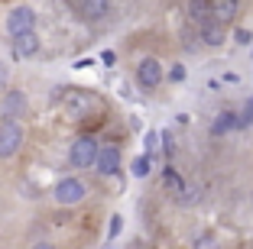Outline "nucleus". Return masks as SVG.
Returning <instances> with one entry per match:
<instances>
[{
	"instance_id": "1",
	"label": "nucleus",
	"mask_w": 253,
	"mask_h": 249,
	"mask_svg": "<svg viewBox=\"0 0 253 249\" xmlns=\"http://www.w3.org/2000/svg\"><path fill=\"white\" fill-rule=\"evenodd\" d=\"M97 149H101V142H97L91 133L75 136L72 146H68V165H72V169H94Z\"/></svg>"
},
{
	"instance_id": "2",
	"label": "nucleus",
	"mask_w": 253,
	"mask_h": 249,
	"mask_svg": "<svg viewBox=\"0 0 253 249\" xmlns=\"http://www.w3.org/2000/svg\"><path fill=\"white\" fill-rule=\"evenodd\" d=\"M52 198H55V204H62V207H78L88 198V184H84L82 178H75V175H65V178L55 181Z\"/></svg>"
},
{
	"instance_id": "3",
	"label": "nucleus",
	"mask_w": 253,
	"mask_h": 249,
	"mask_svg": "<svg viewBox=\"0 0 253 249\" xmlns=\"http://www.w3.org/2000/svg\"><path fill=\"white\" fill-rule=\"evenodd\" d=\"M3 30H7L10 39H20V36H26V33H36V10H33L30 3H16V7L7 13Z\"/></svg>"
},
{
	"instance_id": "4",
	"label": "nucleus",
	"mask_w": 253,
	"mask_h": 249,
	"mask_svg": "<svg viewBox=\"0 0 253 249\" xmlns=\"http://www.w3.org/2000/svg\"><path fill=\"white\" fill-rule=\"evenodd\" d=\"M163 81H166V68L159 65V59L146 55V59L136 65V84H140L143 91H156Z\"/></svg>"
},
{
	"instance_id": "5",
	"label": "nucleus",
	"mask_w": 253,
	"mask_h": 249,
	"mask_svg": "<svg viewBox=\"0 0 253 249\" xmlns=\"http://www.w3.org/2000/svg\"><path fill=\"white\" fill-rule=\"evenodd\" d=\"M26 113H30V97L23 94V91H7V94L0 97V120L20 123Z\"/></svg>"
},
{
	"instance_id": "6",
	"label": "nucleus",
	"mask_w": 253,
	"mask_h": 249,
	"mask_svg": "<svg viewBox=\"0 0 253 249\" xmlns=\"http://www.w3.org/2000/svg\"><path fill=\"white\" fill-rule=\"evenodd\" d=\"M23 146V126L13 120H0V159H13Z\"/></svg>"
},
{
	"instance_id": "7",
	"label": "nucleus",
	"mask_w": 253,
	"mask_h": 249,
	"mask_svg": "<svg viewBox=\"0 0 253 249\" xmlns=\"http://www.w3.org/2000/svg\"><path fill=\"white\" fill-rule=\"evenodd\" d=\"M97 107V97L91 91H65V113L72 120H84Z\"/></svg>"
},
{
	"instance_id": "8",
	"label": "nucleus",
	"mask_w": 253,
	"mask_h": 249,
	"mask_svg": "<svg viewBox=\"0 0 253 249\" xmlns=\"http://www.w3.org/2000/svg\"><path fill=\"white\" fill-rule=\"evenodd\" d=\"M163 184H166V191H169L172 198L179 201V204H185V207L192 204L195 198H198V191H192V188H188V184H185V178H182L179 172L172 169V165H166V172H163Z\"/></svg>"
},
{
	"instance_id": "9",
	"label": "nucleus",
	"mask_w": 253,
	"mask_h": 249,
	"mask_svg": "<svg viewBox=\"0 0 253 249\" xmlns=\"http://www.w3.org/2000/svg\"><path fill=\"white\" fill-rule=\"evenodd\" d=\"M72 10L82 16L84 23H104L107 16L114 13V3H104V0H84V3H72Z\"/></svg>"
},
{
	"instance_id": "10",
	"label": "nucleus",
	"mask_w": 253,
	"mask_h": 249,
	"mask_svg": "<svg viewBox=\"0 0 253 249\" xmlns=\"http://www.w3.org/2000/svg\"><path fill=\"white\" fill-rule=\"evenodd\" d=\"M198 42L211 45V49H221V45L227 42V26L217 23L214 16H208L205 23H198Z\"/></svg>"
},
{
	"instance_id": "11",
	"label": "nucleus",
	"mask_w": 253,
	"mask_h": 249,
	"mask_svg": "<svg viewBox=\"0 0 253 249\" xmlns=\"http://www.w3.org/2000/svg\"><path fill=\"white\" fill-rule=\"evenodd\" d=\"M94 172H97V175H104V178L117 175V172H120V149L117 146H101V149H97Z\"/></svg>"
},
{
	"instance_id": "12",
	"label": "nucleus",
	"mask_w": 253,
	"mask_h": 249,
	"mask_svg": "<svg viewBox=\"0 0 253 249\" xmlns=\"http://www.w3.org/2000/svg\"><path fill=\"white\" fill-rule=\"evenodd\" d=\"M240 130V117H237V110H221L214 120H211V133L214 136H227V133Z\"/></svg>"
},
{
	"instance_id": "13",
	"label": "nucleus",
	"mask_w": 253,
	"mask_h": 249,
	"mask_svg": "<svg viewBox=\"0 0 253 249\" xmlns=\"http://www.w3.org/2000/svg\"><path fill=\"white\" fill-rule=\"evenodd\" d=\"M39 49H42V42H39L36 33H26V36L13 39V59H33Z\"/></svg>"
},
{
	"instance_id": "14",
	"label": "nucleus",
	"mask_w": 253,
	"mask_h": 249,
	"mask_svg": "<svg viewBox=\"0 0 253 249\" xmlns=\"http://www.w3.org/2000/svg\"><path fill=\"white\" fill-rule=\"evenodd\" d=\"M237 13H240V3H234V0H214V3H211V16H214L217 23H224V26Z\"/></svg>"
},
{
	"instance_id": "15",
	"label": "nucleus",
	"mask_w": 253,
	"mask_h": 249,
	"mask_svg": "<svg viewBox=\"0 0 253 249\" xmlns=\"http://www.w3.org/2000/svg\"><path fill=\"white\" fill-rule=\"evenodd\" d=\"M192 249H224V243L211 230H201L198 236H192Z\"/></svg>"
},
{
	"instance_id": "16",
	"label": "nucleus",
	"mask_w": 253,
	"mask_h": 249,
	"mask_svg": "<svg viewBox=\"0 0 253 249\" xmlns=\"http://www.w3.org/2000/svg\"><path fill=\"white\" fill-rule=\"evenodd\" d=\"M185 13L192 16V23H205L211 16V3H205V0H195V3H188Z\"/></svg>"
},
{
	"instance_id": "17",
	"label": "nucleus",
	"mask_w": 253,
	"mask_h": 249,
	"mask_svg": "<svg viewBox=\"0 0 253 249\" xmlns=\"http://www.w3.org/2000/svg\"><path fill=\"white\" fill-rule=\"evenodd\" d=\"M149 169H153V159H149V155H136L133 165H130L133 178H146V175H149Z\"/></svg>"
},
{
	"instance_id": "18",
	"label": "nucleus",
	"mask_w": 253,
	"mask_h": 249,
	"mask_svg": "<svg viewBox=\"0 0 253 249\" xmlns=\"http://www.w3.org/2000/svg\"><path fill=\"white\" fill-rule=\"evenodd\" d=\"M237 117H240V130H244V126H253V97H247L244 110H240Z\"/></svg>"
},
{
	"instance_id": "19",
	"label": "nucleus",
	"mask_w": 253,
	"mask_h": 249,
	"mask_svg": "<svg viewBox=\"0 0 253 249\" xmlns=\"http://www.w3.org/2000/svg\"><path fill=\"white\" fill-rule=\"evenodd\" d=\"M156 146H159V133L149 130L146 133V152H143V155H149V159H153V155H156Z\"/></svg>"
},
{
	"instance_id": "20",
	"label": "nucleus",
	"mask_w": 253,
	"mask_h": 249,
	"mask_svg": "<svg viewBox=\"0 0 253 249\" xmlns=\"http://www.w3.org/2000/svg\"><path fill=\"white\" fill-rule=\"evenodd\" d=\"M10 91V68L7 62H0V94H7Z\"/></svg>"
},
{
	"instance_id": "21",
	"label": "nucleus",
	"mask_w": 253,
	"mask_h": 249,
	"mask_svg": "<svg viewBox=\"0 0 253 249\" xmlns=\"http://www.w3.org/2000/svg\"><path fill=\"white\" fill-rule=\"evenodd\" d=\"M166 78H169L172 84H179V81H185V65H172V68H169V74H166Z\"/></svg>"
},
{
	"instance_id": "22",
	"label": "nucleus",
	"mask_w": 253,
	"mask_h": 249,
	"mask_svg": "<svg viewBox=\"0 0 253 249\" xmlns=\"http://www.w3.org/2000/svg\"><path fill=\"white\" fill-rule=\"evenodd\" d=\"M159 140H163V152H166V155H172V149H175V140H172V133H169V130L159 133Z\"/></svg>"
},
{
	"instance_id": "23",
	"label": "nucleus",
	"mask_w": 253,
	"mask_h": 249,
	"mask_svg": "<svg viewBox=\"0 0 253 249\" xmlns=\"http://www.w3.org/2000/svg\"><path fill=\"white\" fill-rule=\"evenodd\" d=\"M120 227H124V220H120V213H114L111 217V230H107V240H114V236L120 233Z\"/></svg>"
},
{
	"instance_id": "24",
	"label": "nucleus",
	"mask_w": 253,
	"mask_h": 249,
	"mask_svg": "<svg viewBox=\"0 0 253 249\" xmlns=\"http://www.w3.org/2000/svg\"><path fill=\"white\" fill-rule=\"evenodd\" d=\"M182 42H185V45H188V49H192V52H195V42H198V33H192V30H185V33H182Z\"/></svg>"
},
{
	"instance_id": "25",
	"label": "nucleus",
	"mask_w": 253,
	"mask_h": 249,
	"mask_svg": "<svg viewBox=\"0 0 253 249\" xmlns=\"http://www.w3.org/2000/svg\"><path fill=\"white\" fill-rule=\"evenodd\" d=\"M234 39H237V42H240V45H250V42H253V36H250V30H237V33H234Z\"/></svg>"
},
{
	"instance_id": "26",
	"label": "nucleus",
	"mask_w": 253,
	"mask_h": 249,
	"mask_svg": "<svg viewBox=\"0 0 253 249\" xmlns=\"http://www.w3.org/2000/svg\"><path fill=\"white\" fill-rule=\"evenodd\" d=\"M30 249H55V246H52V243H33Z\"/></svg>"
}]
</instances>
